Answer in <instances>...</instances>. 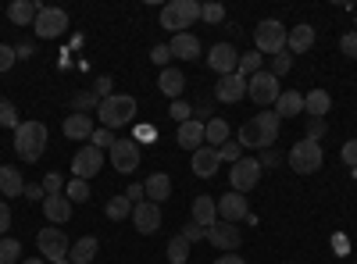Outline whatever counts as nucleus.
Returning <instances> with one entry per match:
<instances>
[{
	"label": "nucleus",
	"instance_id": "nucleus-42",
	"mask_svg": "<svg viewBox=\"0 0 357 264\" xmlns=\"http://www.w3.org/2000/svg\"><path fill=\"white\" fill-rule=\"evenodd\" d=\"M168 114H172V118H175L178 125H183V122H190V118H193V104H190V100H172Z\"/></svg>",
	"mask_w": 357,
	"mask_h": 264
},
{
	"label": "nucleus",
	"instance_id": "nucleus-26",
	"mask_svg": "<svg viewBox=\"0 0 357 264\" xmlns=\"http://www.w3.org/2000/svg\"><path fill=\"white\" fill-rule=\"evenodd\" d=\"M329 107H333V97L321 90H311V93H304V114L307 118H325V114H329Z\"/></svg>",
	"mask_w": 357,
	"mask_h": 264
},
{
	"label": "nucleus",
	"instance_id": "nucleus-63",
	"mask_svg": "<svg viewBox=\"0 0 357 264\" xmlns=\"http://www.w3.org/2000/svg\"><path fill=\"white\" fill-rule=\"evenodd\" d=\"M354 175H357V171H354Z\"/></svg>",
	"mask_w": 357,
	"mask_h": 264
},
{
	"label": "nucleus",
	"instance_id": "nucleus-13",
	"mask_svg": "<svg viewBox=\"0 0 357 264\" xmlns=\"http://www.w3.org/2000/svg\"><path fill=\"white\" fill-rule=\"evenodd\" d=\"M218 203V222H229V225H240V222H247V215H250V203H247V196L243 193H225V196H218L215 200Z\"/></svg>",
	"mask_w": 357,
	"mask_h": 264
},
{
	"label": "nucleus",
	"instance_id": "nucleus-59",
	"mask_svg": "<svg viewBox=\"0 0 357 264\" xmlns=\"http://www.w3.org/2000/svg\"><path fill=\"white\" fill-rule=\"evenodd\" d=\"M15 54H18V61H22V57H33V43H18Z\"/></svg>",
	"mask_w": 357,
	"mask_h": 264
},
{
	"label": "nucleus",
	"instance_id": "nucleus-52",
	"mask_svg": "<svg viewBox=\"0 0 357 264\" xmlns=\"http://www.w3.org/2000/svg\"><path fill=\"white\" fill-rule=\"evenodd\" d=\"M340 50H343L347 57H357V33H354V29H350V33L340 40Z\"/></svg>",
	"mask_w": 357,
	"mask_h": 264
},
{
	"label": "nucleus",
	"instance_id": "nucleus-12",
	"mask_svg": "<svg viewBox=\"0 0 357 264\" xmlns=\"http://www.w3.org/2000/svg\"><path fill=\"white\" fill-rule=\"evenodd\" d=\"M240 240H243L240 225H229V222H215L211 228H207V243H211L215 250H222V254H236V250H240Z\"/></svg>",
	"mask_w": 357,
	"mask_h": 264
},
{
	"label": "nucleus",
	"instance_id": "nucleus-38",
	"mask_svg": "<svg viewBox=\"0 0 357 264\" xmlns=\"http://www.w3.org/2000/svg\"><path fill=\"white\" fill-rule=\"evenodd\" d=\"M186 261H190V243L183 236H175L168 243V264H186Z\"/></svg>",
	"mask_w": 357,
	"mask_h": 264
},
{
	"label": "nucleus",
	"instance_id": "nucleus-39",
	"mask_svg": "<svg viewBox=\"0 0 357 264\" xmlns=\"http://www.w3.org/2000/svg\"><path fill=\"white\" fill-rule=\"evenodd\" d=\"M218 161H229V164L243 161V146H240V139H225V143L218 146Z\"/></svg>",
	"mask_w": 357,
	"mask_h": 264
},
{
	"label": "nucleus",
	"instance_id": "nucleus-62",
	"mask_svg": "<svg viewBox=\"0 0 357 264\" xmlns=\"http://www.w3.org/2000/svg\"><path fill=\"white\" fill-rule=\"evenodd\" d=\"M354 33H357V18H354Z\"/></svg>",
	"mask_w": 357,
	"mask_h": 264
},
{
	"label": "nucleus",
	"instance_id": "nucleus-5",
	"mask_svg": "<svg viewBox=\"0 0 357 264\" xmlns=\"http://www.w3.org/2000/svg\"><path fill=\"white\" fill-rule=\"evenodd\" d=\"M289 168L296 171V175H314L318 168H321V161H325V150H321V143H314V139H301V143H293V150H289Z\"/></svg>",
	"mask_w": 357,
	"mask_h": 264
},
{
	"label": "nucleus",
	"instance_id": "nucleus-54",
	"mask_svg": "<svg viewBox=\"0 0 357 264\" xmlns=\"http://www.w3.org/2000/svg\"><path fill=\"white\" fill-rule=\"evenodd\" d=\"M132 139H136V143H146V139L154 143V139H158V129H154V125H136V136H132Z\"/></svg>",
	"mask_w": 357,
	"mask_h": 264
},
{
	"label": "nucleus",
	"instance_id": "nucleus-17",
	"mask_svg": "<svg viewBox=\"0 0 357 264\" xmlns=\"http://www.w3.org/2000/svg\"><path fill=\"white\" fill-rule=\"evenodd\" d=\"M215 97H218L222 104H240V100L247 97V79H243L240 72L222 75V79L215 82Z\"/></svg>",
	"mask_w": 357,
	"mask_h": 264
},
{
	"label": "nucleus",
	"instance_id": "nucleus-23",
	"mask_svg": "<svg viewBox=\"0 0 357 264\" xmlns=\"http://www.w3.org/2000/svg\"><path fill=\"white\" fill-rule=\"evenodd\" d=\"M40 11H43V4H36V0H11V4H8V18H11L18 29L33 25Z\"/></svg>",
	"mask_w": 357,
	"mask_h": 264
},
{
	"label": "nucleus",
	"instance_id": "nucleus-3",
	"mask_svg": "<svg viewBox=\"0 0 357 264\" xmlns=\"http://www.w3.org/2000/svg\"><path fill=\"white\" fill-rule=\"evenodd\" d=\"M200 18V4L197 0H172V4L161 8V29H172V33H186V29Z\"/></svg>",
	"mask_w": 357,
	"mask_h": 264
},
{
	"label": "nucleus",
	"instance_id": "nucleus-56",
	"mask_svg": "<svg viewBox=\"0 0 357 264\" xmlns=\"http://www.w3.org/2000/svg\"><path fill=\"white\" fill-rule=\"evenodd\" d=\"M279 161H282V154H279V150H272V146H268V150H264V157H261V168H264V164L272 168V164H279Z\"/></svg>",
	"mask_w": 357,
	"mask_h": 264
},
{
	"label": "nucleus",
	"instance_id": "nucleus-45",
	"mask_svg": "<svg viewBox=\"0 0 357 264\" xmlns=\"http://www.w3.org/2000/svg\"><path fill=\"white\" fill-rule=\"evenodd\" d=\"M114 132L111 129H93V139H89V143H93L97 146V150H111V146H114Z\"/></svg>",
	"mask_w": 357,
	"mask_h": 264
},
{
	"label": "nucleus",
	"instance_id": "nucleus-44",
	"mask_svg": "<svg viewBox=\"0 0 357 264\" xmlns=\"http://www.w3.org/2000/svg\"><path fill=\"white\" fill-rule=\"evenodd\" d=\"M200 18L207 25H218V22H225V8L222 4H200Z\"/></svg>",
	"mask_w": 357,
	"mask_h": 264
},
{
	"label": "nucleus",
	"instance_id": "nucleus-36",
	"mask_svg": "<svg viewBox=\"0 0 357 264\" xmlns=\"http://www.w3.org/2000/svg\"><path fill=\"white\" fill-rule=\"evenodd\" d=\"M18 261H22V243L4 236L0 240V264H18Z\"/></svg>",
	"mask_w": 357,
	"mask_h": 264
},
{
	"label": "nucleus",
	"instance_id": "nucleus-49",
	"mask_svg": "<svg viewBox=\"0 0 357 264\" xmlns=\"http://www.w3.org/2000/svg\"><path fill=\"white\" fill-rule=\"evenodd\" d=\"M340 157H343V164H350V168L357 171V139H347V143H343Z\"/></svg>",
	"mask_w": 357,
	"mask_h": 264
},
{
	"label": "nucleus",
	"instance_id": "nucleus-30",
	"mask_svg": "<svg viewBox=\"0 0 357 264\" xmlns=\"http://www.w3.org/2000/svg\"><path fill=\"white\" fill-rule=\"evenodd\" d=\"M100 254V243H97V236H82L79 243H72V250H68V261L72 264H93V257Z\"/></svg>",
	"mask_w": 357,
	"mask_h": 264
},
{
	"label": "nucleus",
	"instance_id": "nucleus-34",
	"mask_svg": "<svg viewBox=\"0 0 357 264\" xmlns=\"http://www.w3.org/2000/svg\"><path fill=\"white\" fill-rule=\"evenodd\" d=\"M236 72H240L243 79H254L257 72H264V57H261L257 50H250V54H240V68H236Z\"/></svg>",
	"mask_w": 357,
	"mask_h": 264
},
{
	"label": "nucleus",
	"instance_id": "nucleus-31",
	"mask_svg": "<svg viewBox=\"0 0 357 264\" xmlns=\"http://www.w3.org/2000/svg\"><path fill=\"white\" fill-rule=\"evenodd\" d=\"M0 193H4L8 200L25 193V179H22V171H18V168H11V164L0 168Z\"/></svg>",
	"mask_w": 357,
	"mask_h": 264
},
{
	"label": "nucleus",
	"instance_id": "nucleus-21",
	"mask_svg": "<svg viewBox=\"0 0 357 264\" xmlns=\"http://www.w3.org/2000/svg\"><path fill=\"white\" fill-rule=\"evenodd\" d=\"M168 50H172V57H178V61H200V40H197L193 33H178V36H172Z\"/></svg>",
	"mask_w": 357,
	"mask_h": 264
},
{
	"label": "nucleus",
	"instance_id": "nucleus-8",
	"mask_svg": "<svg viewBox=\"0 0 357 264\" xmlns=\"http://www.w3.org/2000/svg\"><path fill=\"white\" fill-rule=\"evenodd\" d=\"M36 29V36L40 40H57V36H65L68 33V11L65 8H43L33 22Z\"/></svg>",
	"mask_w": 357,
	"mask_h": 264
},
{
	"label": "nucleus",
	"instance_id": "nucleus-51",
	"mask_svg": "<svg viewBox=\"0 0 357 264\" xmlns=\"http://www.w3.org/2000/svg\"><path fill=\"white\" fill-rule=\"evenodd\" d=\"M325 129H329V125H325V118H307V139H321L325 136Z\"/></svg>",
	"mask_w": 357,
	"mask_h": 264
},
{
	"label": "nucleus",
	"instance_id": "nucleus-40",
	"mask_svg": "<svg viewBox=\"0 0 357 264\" xmlns=\"http://www.w3.org/2000/svg\"><path fill=\"white\" fill-rule=\"evenodd\" d=\"M65 196H68L72 203H82V200H89V183H86V179H72V183L65 186Z\"/></svg>",
	"mask_w": 357,
	"mask_h": 264
},
{
	"label": "nucleus",
	"instance_id": "nucleus-22",
	"mask_svg": "<svg viewBox=\"0 0 357 264\" xmlns=\"http://www.w3.org/2000/svg\"><path fill=\"white\" fill-rule=\"evenodd\" d=\"M175 143L183 146V150H200L204 146V122H197V118H190V122H183L178 125V132H175Z\"/></svg>",
	"mask_w": 357,
	"mask_h": 264
},
{
	"label": "nucleus",
	"instance_id": "nucleus-50",
	"mask_svg": "<svg viewBox=\"0 0 357 264\" xmlns=\"http://www.w3.org/2000/svg\"><path fill=\"white\" fill-rule=\"evenodd\" d=\"M15 61H18V54H15V47H8V43H0V72H8V68H15Z\"/></svg>",
	"mask_w": 357,
	"mask_h": 264
},
{
	"label": "nucleus",
	"instance_id": "nucleus-15",
	"mask_svg": "<svg viewBox=\"0 0 357 264\" xmlns=\"http://www.w3.org/2000/svg\"><path fill=\"white\" fill-rule=\"evenodd\" d=\"M207 68H215L218 79L232 75L236 68H240V50H236L232 43H215L211 50H207Z\"/></svg>",
	"mask_w": 357,
	"mask_h": 264
},
{
	"label": "nucleus",
	"instance_id": "nucleus-18",
	"mask_svg": "<svg viewBox=\"0 0 357 264\" xmlns=\"http://www.w3.org/2000/svg\"><path fill=\"white\" fill-rule=\"evenodd\" d=\"M72 211H75V203H72L65 193H50V196L43 200V215H47L50 225H65V222L72 218Z\"/></svg>",
	"mask_w": 357,
	"mask_h": 264
},
{
	"label": "nucleus",
	"instance_id": "nucleus-14",
	"mask_svg": "<svg viewBox=\"0 0 357 264\" xmlns=\"http://www.w3.org/2000/svg\"><path fill=\"white\" fill-rule=\"evenodd\" d=\"M275 139H279V136L268 132V129L257 122V114H254L250 122L240 125V146H243V150H268V146H272Z\"/></svg>",
	"mask_w": 357,
	"mask_h": 264
},
{
	"label": "nucleus",
	"instance_id": "nucleus-33",
	"mask_svg": "<svg viewBox=\"0 0 357 264\" xmlns=\"http://www.w3.org/2000/svg\"><path fill=\"white\" fill-rule=\"evenodd\" d=\"M104 215H107L111 222H122V218H132V200H129V196H111V200L104 203Z\"/></svg>",
	"mask_w": 357,
	"mask_h": 264
},
{
	"label": "nucleus",
	"instance_id": "nucleus-20",
	"mask_svg": "<svg viewBox=\"0 0 357 264\" xmlns=\"http://www.w3.org/2000/svg\"><path fill=\"white\" fill-rule=\"evenodd\" d=\"M190 164H193V175H197V179H211L222 161H218V150H215V146H200V150H193Z\"/></svg>",
	"mask_w": 357,
	"mask_h": 264
},
{
	"label": "nucleus",
	"instance_id": "nucleus-19",
	"mask_svg": "<svg viewBox=\"0 0 357 264\" xmlns=\"http://www.w3.org/2000/svg\"><path fill=\"white\" fill-rule=\"evenodd\" d=\"M61 129H65V136L75 139V143L93 139V114H65Z\"/></svg>",
	"mask_w": 357,
	"mask_h": 264
},
{
	"label": "nucleus",
	"instance_id": "nucleus-55",
	"mask_svg": "<svg viewBox=\"0 0 357 264\" xmlns=\"http://www.w3.org/2000/svg\"><path fill=\"white\" fill-rule=\"evenodd\" d=\"M8 228H11V208H8L4 200H0V236H4Z\"/></svg>",
	"mask_w": 357,
	"mask_h": 264
},
{
	"label": "nucleus",
	"instance_id": "nucleus-25",
	"mask_svg": "<svg viewBox=\"0 0 357 264\" xmlns=\"http://www.w3.org/2000/svg\"><path fill=\"white\" fill-rule=\"evenodd\" d=\"M314 47V25H293L286 36V50L289 54H307Z\"/></svg>",
	"mask_w": 357,
	"mask_h": 264
},
{
	"label": "nucleus",
	"instance_id": "nucleus-24",
	"mask_svg": "<svg viewBox=\"0 0 357 264\" xmlns=\"http://www.w3.org/2000/svg\"><path fill=\"white\" fill-rule=\"evenodd\" d=\"M158 90L172 100H183V90H186V75L178 68H161V79H158Z\"/></svg>",
	"mask_w": 357,
	"mask_h": 264
},
{
	"label": "nucleus",
	"instance_id": "nucleus-48",
	"mask_svg": "<svg viewBox=\"0 0 357 264\" xmlns=\"http://www.w3.org/2000/svg\"><path fill=\"white\" fill-rule=\"evenodd\" d=\"M151 61H154L158 68H168V61H172V50H168V43H158V47L151 50Z\"/></svg>",
	"mask_w": 357,
	"mask_h": 264
},
{
	"label": "nucleus",
	"instance_id": "nucleus-4",
	"mask_svg": "<svg viewBox=\"0 0 357 264\" xmlns=\"http://www.w3.org/2000/svg\"><path fill=\"white\" fill-rule=\"evenodd\" d=\"M286 36H289V29L279 22V18H264L257 29H254V50L264 57V54H279L286 50Z\"/></svg>",
	"mask_w": 357,
	"mask_h": 264
},
{
	"label": "nucleus",
	"instance_id": "nucleus-9",
	"mask_svg": "<svg viewBox=\"0 0 357 264\" xmlns=\"http://www.w3.org/2000/svg\"><path fill=\"white\" fill-rule=\"evenodd\" d=\"M261 161L257 157H243V161H236L232 164V171H229V186H232V193H247V189H254L257 183H261Z\"/></svg>",
	"mask_w": 357,
	"mask_h": 264
},
{
	"label": "nucleus",
	"instance_id": "nucleus-32",
	"mask_svg": "<svg viewBox=\"0 0 357 264\" xmlns=\"http://www.w3.org/2000/svg\"><path fill=\"white\" fill-rule=\"evenodd\" d=\"M229 139V125H225V118H207V125H204V146H218Z\"/></svg>",
	"mask_w": 357,
	"mask_h": 264
},
{
	"label": "nucleus",
	"instance_id": "nucleus-10",
	"mask_svg": "<svg viewBox=\"0 0 357 264\" xmlns=\"http://www.w3.org/2000/svg\"><path fill=\"white\" fill-rule=\"evenodd\" d=\"M36 247H40V254H43L50 264H54V261H65L68 250H72V243H68V236H65V228H40Z\"/></svg>",
	"mask_w": 357,
	"mask_h": 264
},
{
	"label": "nucleus",
	"instance_id": "nucleus-11",
	"mask_svg": "<svg viewBox=\"0 0 357 264\" xmlns=\"http://www.w3.org/2000/svg\"><path fill=\"white\" fill-rule=\"evenodd\" d=\"M100 168H104V150H97L93 143L79 146L75 157H72V175H75V179H86V183H89Z\"/></svg>",
	"mask_w": 357,
	"mask_h": 264
},
{
	"label": "nucleus",
	"instance_id": "nucleus-27",
	"mask_svg": "<svg viewBox=\"0 0 357 264\" xmlns=\"http://www.w3.org/2000/svg\"><path fill=\"white\" fill-rule=\"evenodd\" d=\"M143 189H146V200H151V203H161V200H168V196H172V175H165V171H154L151 179L143 183Z\"/></svg>",
	"mask_w": 357,
	"mask_h": 264
},
{
	"label": "nucleus",
	"instance_id": "nucleus-41",
	"mask_svg": "<svg viewBox=\"0 0 357 264\" xmlns=\"http://www.w3.org/2000/svg\"><path fill=\"white\" fill-rule=\"evenodd\" d=\"M289 68H293V54H289V50H279V54L272 57V68H268V72H272L275 79H282Z\"/></svg>",
	"mask_w": 357,
	"mask_h": 264
},
{
	"label": "nucleus",
	"instance_id": "nucleus-2",
	"mask_svg": "<svg viewBox=\"0 0 357 264\" xmlns=\"http://www.w3.org/2000/svg\"><path fill=\"white\" fill-rule=\"evenodd\" d=\"M15 154L22 161H40L47 154V125L43 122H22L15 129Z\"/></svg>",
	"mask_w": 357,
	"mask_h": 264
},
{
	"label": "nucleus",
	"instance_id": "nucleus-61",
	"mask_svg": "<svg viewBox=\"0 0 357 264\" xmlns=\"http://www.w3.org/2000/svg\"><path fill=\"white\" fill-rule=\"evenodd\" d=\"M54 264H72V261H68V257H65V261H54Z\"/></svg>",
	"mask_w": 357,
	"mask_h": 264
},
{
	"label": "nucleus",
	"instance_id": "nucleus-53",
	"mask_svg": "<svg viewBox=\"0 0 357 264\" xmlns=\"http://www.w3.org/2000/svg\"><path fill=\"white\" fill-rule=\"evenodd\" d=\"M111 86H114V82H111V75H100V79H97V86H93V93H97L100 100H107V97H111Z\"/></svg>",
	"mask_w": 357,
	"mask_h": 264
},
{
	"label": "nucleus",
	"instance_id": "nucleus-1",
	"mask_svg": "<svg viewBox=\"0 0 357 264\" xmlns=\"http://www.w3.org/2000/svg\"><path fill=\"white\" fill-rule=\"evenodd\" d=\"M136 111H139V104H136V97H129V93H111L107 100H100V107H97V118H100V129H126V125H132L136 122Z\"/></svg>",
	"mask_w": 357,
	"mask_h": 264
},
{
	"label": "nucleus",
	"instance_id": "nucleus-58",
	"mask_svg": "<svg viewBox=\"0 0 357 264\" xmlns=\"http://www.w3.org/2000/svg\"><path fill=\"white\" fill-rule=\"evenodd\" d=\"M215 264H247L240 254H222V257H215Z\"/></svg>",
	"mask_w": 357,
	"mask_h": 264
},
{
	"label": "nucleus",
	"instance_id": "nucleus-43",
	"mask_svg": "<svg viewBox=\"0 0 357 264\" xmlns=\"http://www.w3.org/2000/svg\"><path fill=\"white\" fill-rule=\"evenodd\" d=\"M40 186H43L47 196H50V193H65V175H61V171H47V179H43Z\"/></svg>",
	"mask_w": 357,
	"mask_h": 264
},
{
	"label": "nucleus",
	"instance_id": "nucleus-35",
	"mask_svg": "<svg viewBox=\"0 0 357 264\" xmlns=\"http://www.w3.org/2000/svg\"><path fill=\"white\" fill-rule=\"evenodd\" d=\"M97 107H100V97L97 93H86L82 90V93L72 97V114H93Z\"/></svg>",
	"mask_w": 357,
	"mask_h": 264
},
{
	"label": "nucleus",
	"instance_id": "nucleus-46",
	"mask_svg": "<svg viewBox=\"0 0 357 264\" xmlns=\"http://www.w3.org/2000/svg\"><path fill=\"white\" fill-rule=\"evenodd\" d=\"M257 122H261L268 132H275V136H279V125H282V118H279V114H275L272 107H264V111L257 114Z\"/></svg>",
	"mask_w": 357,
	"mask_h": 264
},
{
	"label": "nucleus",
	"instance_id": "nucleus-7",
	"mask_svg": "<svg viewBox=\"0 0 357 264\" xmlns=\"http://www.w3.org/2000/svg\"><path fill=\"white\" fill-rule=\"evenodd\" d=\"M107 157H111L114 171L132 175V171L139 168V143H136L132 136H118V139H114V146L107 150Z\"/></svg>",
	"mask_w": 357,
	"mask_h": 264
},
{
	"label": "nucleus",
	"instance_id": "nucleus-37",
	"mask_svg": "<svg viewBox=\"0 0 357 264\" xmlns=\"http://www.w3.org/2000/svg\"><path fill=\"white\" fill-rule=\"evenodd\" d=\"M18 107L8 100V97H0V129H18Z\"/></svg>",
	"mask_w": 357,
	"mask_h": 264
},
{
	"label": "nucleus",
	"instance_id": "nucleus-6",
	"mask_svg": "<svg viewBox=\"0 0 357 264\" xmlns=\"http://www.w3.org/2000/svg\"><path fill=\"white\" fill-rule=\"evenodd\" d=\"M279 79L272 75V72H257L254 79H247V97L264 111V107H275V100H279Z\"/></svg>",
	"mask_w": 357,
	"mask_h": 264
},
{
	"label": "nucleus",
	"instance_id": "nucleus-57",
	"mask_svg": "<svg viewBox=\"0 0 357 264\" xmlns=\"http://www.w3.org/2000/svg\"><path fill=\"white\" fill-rule=\"evenodd\" d=\"M22 196H29V200H40V203L47 200V193H43V186H25V193H22Z\"/></svg>",
	"mask_w": 357,
	"mask_h": 264
},
{
	"label": "nucleus",
	"instance_id": "nucleus-60",
	"mask_svg": "<svg viewBox=\"0 0 357 264\" xmlns=\"http://www.w3.org/2000/svg\"><path fill=\"white\" fill-rule=\"evenodd\" d=\"M22 264H47V261H40V257H29V261H22Z\"/></svg>",
	"mask_w": 357,
	"mask_h": 264
},
{
	"label": "nucleus",
	"instance_id": "nucleus-28",
	"mask_svg": "<svg viewBox=\"0 0 357 264\" xmlns=\"http://www.w3.org/2000/svg\"><path fill=\"white\" fill-rule=\"evenodd\" d=\"M193 222L204 225V228H211L218 222V203L215 196H193Z\"/></svg>",
	"mask_w": 357,
	"mask_h": 264
},
{
	"label": "nucleus",
	"instance_id": "nucleus-16",
	"mask_svg": "<svg viewBox=\"0 0 357 264\" xmlns=\"http://www.w3.org/2000/svg\"><path fill=\"white\" fill-rule=\"evenodd\" d=\"M132 225H136L139 236H154L161 228V203H151V200L132 203Z\"/></svg>",
	"mask_w": 357,
	"mask_h": 264
},
{
	"label": "nucleus",
	"instance_id": "nucleus-29",
	"mask_svg": "<svg viewBox=\"0 0 357 264\" xmlns=\"http://www.w3.org/2000/svg\"><path fill=\"white\" fill-rule=\"evenodd\" d=\"M272 111L279 114V118H293V114H304V93H296V90H282Z\"/></svg>",
	"mask_w": 357,
	"mask_h": 264
},
{
	"label": "nucleus",
	"instance_id": "nucleus-47",
	"mask_svg": "<svg viewBox=\"0 0 357 264\" xmlns=\"http://www.w3.org/2000/svg\"><path fill=\"white\" fill-rule=\"evenodd\" d=\"M178 236H183L186 243H197V240H207V228H204V225H197V222H190L183 232H178Z\"/></svg>",
	"mask_w": 357,
	"mask_h": 264
}]
</instances>
